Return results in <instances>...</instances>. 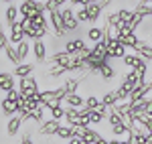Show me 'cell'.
I'll use <instances>...</instances> for the list:
<instances>
[{"instance_id":"cell-24","label":"cell","mask_w":152,"mask_h":144,"mask_svg":"<svg viewBox=\"0 0 152 144\" xmlns=\"http://www.w3.org/2000/svg\"><path fill=\"white\" fill-rule=\"evenodd\" d=\"M116 67L112 65V63H107V65H104L102 69H99V77H102V81H112V79H116Z\"/></svg>"},{"instance_id":"cell-48","label":"cell","mask_w":152,"mask_h":144,"mask_svg":"<svg viewBox=\"0 0 152 144\" xmlns=\"http://www.w3.org/2000/svg\"><path fill=\"white\" fill-rule=\"evenodd\" d=\"M67 144H77V142H75V138H71V140H67Z\"/></svg>"},{"instance_id":"cell-20","label":"cell","mask_w":152,"mask_h":144,"mask_svg":"<svg viewBox=\"0 0 152 144\" xmlns=\"http://www.w3.org/2000/svg\"><path fill=\"white\" fill-rule=\"evenodd\" d=\"M4 55H6V59L10 61V63L14 65V67L23 63V61H20V57H18V51H16V45H12V43H8V45L4 47Z\"/></svg>"},{"instance_id":"cell-40","label":"cell","mask_w":152,"mask_h":144,"mask_svg":"<svg viewBox=\"0 0 152 144\" xmlns=\"http://www.w3.org/2000/svg\"><path fill=\"white\" fill-rule=\"evenodd\" d=\"M102 120H104V116H102V114H97L95 110H91V112H89V124H91V126L99 124Z\"/></svg>"},{"instance_id":"cell-38","label":"cell","mask_w":152,"mask_h":144,"mask_svg":"<svg viewBox=\"0 0 152 144\" xmlns=\"http://www.w3.org/2000/svg\"><path fill=\"white\" fill-rule=\"evenodd\" d=\"M6 97H8V99H12V102H16V104H20V102H23V94H20V89H16V87H14V89H10V91L6 94Z\"/></svg>"},{"instance_id":"cell-41","label":"cell","mask_w":152,"mask_h":144,"mask_svg":"<svg viewBox=\"0 0 152 144\" xmlns=\"http://www.w3.org/2000/svg\"><path fill=\"white\" fill-rule=\"evenodd\" d=\"M110 110H112V108H107L105 104H99V106L95 108V112H97V114H102L104 118H107V114H110Z\"/></svg>"},{"instance_id":"cell-47","label":"cell","mask_w":152,"mask_h":144,"mask_svg":"<svg viewBox=\"0 0 152 144\" xmlns=\"http://www.w3.org/2000/svg\"><path fill=\"white\" fill-rule=\"evenodd\" d=\"M95 144H110V140H105V138H99V140H97Z\"/></svg>"},{"instance_id":"cell-9","label":"cell","mask_w":152,"mask_h":144,"mask_svg":"<svg viewBox=\"0 0 152 144\" xmlns=\"http://www.w3.org/2000/svg\"><path fill=\"white\" fill-rule=\"evenodd\" d=\"M83 79H85V75H69V77L63 81L65 91H67V94H77V89H79V85H81Z\"/></svg>"},{"instance_id":"cell-3","label":"cell","mask_w":152,"mask_h":144,"mask_svg":"<svg viewBox=\"0 0 152 144\" xmlns=\"http://www.w3.org/2000/svg\"><path fill=\"white\" fill-rule=\"evenodd\" d=\"M18 89H20L23 97H33V96H37V94L41 91V89H39V83H37V79L33 77V75L18 79Z\"/></svg>"},{"instance_id":"cell-44","label":"cell","mask_w":152,"mask_h":144,"mask_svg":"<svg viewBox=\"0 0 152 144\" xmlns=\"http://www.w3.org/2000/svg\"><path fill=\"white\" fill-rule=\"evenodd\" d=\"M73 138H75V142H77V144H89V142L83 140V136H73Z\"/></svg>"},{"instance_id":"cell-18","label":"cell","mask_w":152,"mask_h":144,"mask_svg":"<svg viewBox=\"0 0 152 144\" xmlns=\"http://www.w3.org/2000/svg\"><path fill=\"white\" fill-rule=\"evenodd\" d=\"M89 49H91V55H94V57L110 61V59H107V43H105V39H104V41H99V43H95V45H91Z\"/></svg>"},{"instance_id":"cell-33","label":"cell","mask_w":152,"mask_h":144,"mask_svg":"<svg viewBox=\"0 0 152 144\" xmlns=\"http://www.w3.org/2000/svg\"><path fill=\"white\" fill-rule=\"evenodd\" d=\"M118 14H120V18H122L126 24H130V23H132V18H134V8H120Z\"/></svg>"},{"instance_id":"cell-34","label":"cell","mask_w":152,"mask_h":144,"mask_svg":"<svg viewBox=\"0 0 152 144\" xmlns=\"http://www.w3.org/2000/svg\"><path fill=\"white\" fill-rule=\"evenodd\" d=\"M107 124L110 126H118V124H124V120H122V116L118 114V112H114V110H110V114H107Z\"/></svg>"},{"instance_id":"cell-31","label":"cell","mask_w":152,"mask_h":144,"mask_svg":"<svg viewBox=\"0 0 152 144\" xmlns=\"http://www.w3.org/2000/svg\"><path fill=\"white\" fill-rule=\"evenodd\" d=\"M75 134H73V126H61L57 132V138H61V140H71Z\"/></svg>"},{"instance_id":"cell-1","label":"cell","mask_w":152,"mask_h":144,"mask_svg":"<svg viewBox=\"0 0 152 144\" xmlns=\"http://www.w3.org/2000/svg\"><path fill=\"white\" fill-rule=\"evenodd\" d=\"M18 12H20V16H35V14H45V4H43V0H23L20 4H18Z\"/></svg>"},{"instance_id":"cell-11","label":"cell","mask_w":152,"mask_h":144,"mask_svg":"<svg viewBox=\"0 0 152 144\" xmlns=\"http://www.w3.org/2000/svg\"><path fill=\"white\" fill-rule=\"evenodd\" d=\"M45 108L51 112V118H53V120H59V122H61L63 118H65V108H63V104H61V102H57V99H51Z\"/></svg>"},{"instance_id":"cell-26","label":"cell","mask_w":152,"mask_h":144,"mask_svg":"<svg viewBox=\"0 0 152 144\" xmlns=\"http://www.w3.org/2000/svg\"><path fill=\"white\" fill-rule=\"evenodd\" d=\"M142 61H144V59H142V57H138L136 53H126V57L122 59V63H124L126 67H130V69H136Z\"/></svg>"},{"instance_id":"cell-13","label":"cell","mask_w":152,"mask_h":144,"mask_svg":"<svg viewBox=\"0 0 152 144\" xmlns=\"http://www.w3.org/2000/svg\"><path fill=\"white\" fill-rule=\"evenodd\" d=\"M8 31H10V33H8V41H10L12 45H18V43L24 41V31H23V26H20V20L14 23Z\"/></svg>"},{"instance_id":"cell-2","label":"cell","mask_w":152,"mask_h":144,"mask_svg":"<svg viewBox=\"0 0 152 144\" xmlns=\"http://www.w3.org/2000/svg\"><path fill=\"white\" fill-rule=\"evenodd\" d=\"M61 18H63V23H65V29H67V33H75V31H79V20H77V16H75V6H63L61 8Z\"/></svg>"},{"instance_id":"cell-4","label":"cell","mask_w":152,"mask_h":144,"mask_svg":"<svg viewBox=\"0 0 152 144\" xmlns=\"http://www.w3.org/2000/svg\"><path fill=\"white\" fill-rule=\"evenodd\" d=\"M107 43V59L114 61V59H124L126 57V53H128V47H124L118 39H110V41H105Z\"/></svg>"},{"instance_id":"cell-45","label":"cell","mask_w":152,"mask_h":144,"mask_svg":"<svg viewBox=\"0 0 152 144\" xmlns=\"http://www.w3.org/2000/svg\"><path fill=\"white\" fill-rule=\"evenodd\" d=\"M120 142H122V138H116V136H114V138L110 140V144H120Z\"/></svg>"},{"instance_id":"cell-28","label":"cell","mask_w":152,"mask_h":144,"mask_svg":"<svg viewBox=\"0 0 152 144\" xmlns=\"http://www.w3.org/2000/svg\"><path fill=\"white\" fill-rule=\"evenodd\" d=\"M16 51H18V57H20V61L24 63V59L28 57V53L33 51V43H28V41L24 39L23 43H18V45H16Z\"/></svg>"},{"instance_id":"cell-50","label":"cell","mask_w":152,"mask_h":144,"mask_svg":"<svg viewBox=\"0 0 152 144\" xmlns=\"http://www.w3.org/2000/svg\"><path fill=\"white\" fill-rule=\"evenodd\" d=\"M142 2H144V4H152V0H142Z\"/></svg>"},{"instance_id":"cell-25","label":"cell","mask_w":152,"mask_h":144,"mask_svg":"<svg viewBox=\"0 0 152 144\" xmlns=\"http://www.w3.org/2000/svg\"><path fill=\"white\" fill-rule=\"evenodd\" d=\"M83 140H85V142H89V144H95L97 142V140H99V138H104V136H102V134L97 132V130H95V128H89V126H87V128H85V130H83Z\"/></svg>"},{"instance_id":"cell-16","label":"cell","mask_w":152,"mask_h":144,"mask_svg":"<svg viewBox=\"0 0 152 144\" xmlns=\"http://www.w3.org/2000/svg\"><path fill=\"white\" fill-rule=\"evenodd\" d=\"M23 124L24 122L18 114L12 116V118H8V122H6V134H8V136H16V134L20 132V126H23Z\"/></svg>"},{"instance_id":"cell-22","label":"cell","mask_w":152,"mask_h":144,"mask_svg":"<svg viewBox=\"0 0 152 144\" xmlns=\"http://www.w3.org/2000/svg\"><path fill=\"white\" fill-rule=\"evenodd\" d=\"M85 10H87V16H89V23H91V24L97 23V20L102 18V12H104V10H102V6H99L97 2H95V4H87Z\"/></svg>"},{"instance_id":"cell-23","label":"cell","mask_w":152,"mask_h":144,"mask_svg":"<svg viewBox=\"0 0 152 144\" xmlns=\"http://www.w3.org/2000/svg\"><path fill=\"white\" fill-rule=\"evenodd\" d=\"M49 35L47 29H39V26H31L26 33H24V39L28 37V41H41V39H45Z\"/></svg>"},{"instance_id":"cell-27","label":"cell","mask_w":152,"mask_h":144,"mask_svg":"<svg viewBox=\"0 0 152 144\" xmlns=\"http://www.w3.org/2000/svg\"><path fill=\"white\" fill-rule=\"evenodd\" d=\"M65 120H67V126H77L79 124V110L65 108Z\"/></svg>"},{"instance_id":"cell-53","label":"cell","mask_w":152,"mask_h":144,"mask_svg":"<svg viewBox=\"0 0 152 144\" xmlns=\"http://www.w3.org/2000/svg\"><path fill=\"white\" fill-rule=\"evenodd\" d=\"M0 2H2V0H0Z\"/></svg>"},{"instance_id":"cell-36","label":"cell","mask_w":152,"mask_h":144,"mask_svg":"<svg viewBox=\"0 0 152 144\" xmlns=\"http://www.w3.org/2000/svg\"><path fill=\"white\" fill-rule=\"evenodd\" d=\"M102 104V99L95 96V94H91V96H87L85 97V108H89V110H95L97 106Z\"/></svg>"},{"instance_id":"cell-12","label":"cell","mask_w":152,"mask_h":144,"mask_svg":"<svg viewBox=\"0 0 152 144\" xmlns=\"http://www.w3.org/2000/svg\"><path fill=\"white\" fill-rule=\"evenodd\" d=\"M85 39L95 45V43H99V41H104V26H97V24H91L87 31H85Z\"/></svg>"},{"instance_id":"cell-51","label":"cell","mask_w":152,"mask_h":144,"mask_svg":"<svg viewBox=\"0 0 152 144\" xmlns=\"http://www.w3.org/2000/svg\"><path fill=\"white\" fill-rule=\"evenodd\" d=\"M148 16H150V18H152V4H150V14H148Z\"/></svg>"},{"instance_id":"cell-14","label":"cell","mask_w":152,"mask_h":144,"mask_svg":"<svg viewBox=\"0 0 152 144\" xmlns=\"http://www.w3.org/2000/svg\"><path fill=\"white\" fill-rule=\"evenodd\" d=\"M0 112H2L6 118H12V116L18 114V104L12 102V99H8V97H4V99L0 102Z\"/></svg>"},{"instance_id":"cell-49","label":"cell","mask_w":152,"mask_h":144,"mask_svg":"<svg viewBox=\"0 0 152 144\" xmlns=\"http://www.w3.org/2000/svg\"><path fill=\"white\" fill-rule=\"evenodd\" d=\"M2 2H6V4H12V2H14V0H2Z\"/></svg>"},{"instance_id":"cell-6","label":"cell","mask_w":152,"mask_h":144,"mask_svg":"<svg viewBox=\"0 0 152 144\" xmlns=\"http://www.w3.org/2000/svg\"><path fill=\"white\" fill-rule=\"evenodd\" d=\"M33 55H35L37 63H45L47 61V43H45V39H41V41H33Z\"/></svg>"},{"instance_id":"cell-5","label":"cell","mask_w":152,"mask_h":144,"mask_svg":"<svg viewBox=\"0 0 152 144\" xmlns=\"http://www.w3.org/2000/svg\"><path fill=\"white\" fill-rule=\"evenodd\" d=\"M59 128H61V122L49 118V120H45L43 124H39V130H37V132L41 134V136H57Z\"/></svg>"},{"instance_id":"cell-30","label":"cell","mask_w":152,"mask_h":144,"mask_svg":"<svg viewBox=\"0 0 152 144\" xmlns=\"http://www.w3.org/2000/svg\"><path fill=\"white\" fill-rule=\"evenodd\" d=\"M112 110H114V112H118L120 116H128V114H132V104H130L128 99H126V102H118Z\"/></svg>"},{"instance_id":"cell-21","label":"cell","mask_w":152,"mask_h":144,"mask_svg":"<svg viewBox=\"0 0 152 144\" xmlns=\"http://www.w3.org/2000/svg\"><path fill=\"white\" fill-rule=\"evenodd\" d=\"M65 102H67V108H75V110H79V108L85 106V97H83L81 94H67Z\"/></svg>"},{"instance_id":"cell-52","label":"cell","mask_w":152,"mask_h":144,"mask_svg":"<svg viewBox=\"0 0 152 144\" xmlns=\"http://www.w3.org/2000/svg\"><path fill=\"white\" fill-rule=\"evenodd\" d=\"M120 2H128V0H120Z\"/></svg>"},{"instance_id":"cell-19","label":"cell","mask_w":152,"mask_h":144,"mask_svg":"<svg viewBox=\"0 0 152 144\" xmlns=\"http://www.w3.org/2000/svg\"><path fill=\"white\" fill-rule=\"evenodd\" d=\"M118 41H120L124 47L134 49L138 43H140V37H138V33H128V35H120V37H118Z\"/></svg>"},{"instance_id":"cell-32","label":"cell","mask_w":152,"mask_h":144,"mask_svg":"<svg viewBox=\"0 0 152 144\" xmlns=\"http://www.w3.org/2000/svg\"><path fill=\"white\" fill-rule=\"evenodd\" d=\"M49 20H47V16L45 14H35L33 16V26H39V29H47L49 31Z\"/></svg>"},{"instance_id":"cell-46","label":"cell","mask_w":152,"mask_h":144,"mask_svg":"<svg viewBox=\"0 0 152 144\" xmlns=\"http://www.w3.org/2000/svg\"><path fill=\"white\" fill-rule=\"evenodd\" d=\"M120 144H134V142H132V138H122V142H120Z\"/></svg>"},{"instance_id":"cell-29","label":"cell","mask_w":152,"mask_h":144,"mask_svg":"<svg viewBox=\"0 0 152 144\" xmlns=\"http://www.w3.org/2000/svg\"><path fill=\"white\" fill-rule=\"evenodd\" d=\"M118 102H120V99H118L116 89H107V91L104 94V97H102V104H105L107 108H114Z\"/></svg>"},{"instance_id":"cell-7","label":"cell","mask_w":152,"mask_h":144,"mask_svg":"<svg viewBox=\"0 0 152 144\" xmlns=\"http://www.w3.org/2000/svg\"><path fill=\"white\" fill-rule=\"evenodd\" d=\"M83 47H87V45H85V41H83L81 37H73V39H67V41H65L63 51H65V53H69V55H75V53H77V51H81Z\"/></svg>"},{"instance_id":"cell-8","label":"cell","mask_w":152,"mask_h":144,"mask_svg":"<svg viewBox=\"0 0 152 144\" xmlns=\"http://www.w3.org/2000/svg\"><path fill=\"white\" fill-rule=\"evenodd\" d=\"M138 57H142L144 61H148V63H152V45H148L144 39H140V43L136 45V47L132 49Z\"/></svg>"},{"instance_id":"cell-10","label":"cell","mask_w":152,"mask_h":144,"mask_svg":"<svg viewBox=\"0 0 152 144\" xmlns=\"http://www.w3.org/2000/svg\"><path fill=\"white\" fill-rule=\"evenodd\" d=\"M18 20H20V12H18V6H14V2H12V4L6 6V10H4V23L10 29L12 24L18 23Z\"/></svg>"},{"instance_id":"cell-39","label":"cell","mask_w":152,"mask_h":144,"mask_svg":"<svg viewBox=\"0 0 152 144\" xmlns=\"http://www.w3.org/2000/svg\"><path fill=\"white\" fill-rule=\"evenodd\" d=\"M75 16H77V20H79V23H89V16H87L85 6H79V8L75 10Z\"/></svg>"},{"instance_id":"cell-15","label":"cell","mask_w":152,"mask_h":144,"mask_svg":"<svg viewBox=\"0 0 152 144\" xmlns=\"http://www.w3.org/2000/svg\"><path fill=\"white\" fill-rule=\"evenodd\" d=\"M33 71H35V63H20V65H16V67L12 69V75H14L16 79H23V77L33 75Z\"/></svg>"},{"instance_id":"cell-37","label":"cell","mask_w":152,"mask_h":144,"mask_svg":"<svg viewBox=\"0 0 152 144\" xmlns=\"http://www.w3.org/2000/svg\"><path fill=\"white\" fill-rule=\"evenodd\" d=\"M53 94H55V99L61 102V104H63V102H65V97H67V91H65V87H63V85L55 87V89H53Z\"/></svg>"},{"instance_id":"cell-17","label":"cell","mask_w":152,"mask_h":144,"mask_svg":"<svg viewBox=\"0 0 152 144\" xmlns=\"http://www.w3.org/2000/svg\"><path fill=\"white\" fill-rule=\"evenodd\" d=\"M14 75L8 71H0V89L4 91V94H8L10 89H14Z\"/></svg>"},{"instance_id":"cell-42","label":"cell","mask_w":152,"mask_h":144,"mask_svg":"<svg viewBox=\"0 0 152 144\" xmlns=\"http://www.w3.org/2000/svg\"><path fill=\"white\" fill-rule=\"evenodd\" d=\"M97 4L102 6V10H105L107 6H112V0H97Z\"/></svg>"},{"instance_id":"cell-43","label":"cell","mask_w":152,"mask_h":144,"mask_svg":"<svg viewBox=\"0 0 152 144\" xmlns=\"http://www.w3.org/2000/svg\"><path fill=\"white\" fill-rule=\"evenodd\" d=\"M71 6H85V0H69Z\"/></svg>"},{"instance_id":"cell-35","label":"cell","mask_w":152,"mask_h":144,"mask_svg":"<svg viewBox=\"0 0 152 144\" xmlns=\"http://www.w3.org/2000/svg\"><path fill=\"white\" fill-rule=\"evenodd\" d=\"M43 4H45V10H47V14H51V12H57V10H61V8H63L57 0H43Z\"/></svg>"}]
</instances>
